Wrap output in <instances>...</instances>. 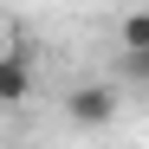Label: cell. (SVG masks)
<instances>
[{"instance_id": "5", "label": "cell", "mask_w": 149, "mask_h": 149, "mask_svg": "<svg viewBox=\"0 0 149 149\" xmlns=\"http://www.w3.org/2000/svg\"><path fill=\"white\" fill-rule=\"evenodd\" d=\"M0 58H7V39H0Z\"/></svg>"}, {"instance_id": "3", "label": "cell", "mask_w": 149, "mask_h": 149, "mask_svg": "<svg viewBox=\"0 0 149 149\" xmlns=\"http://www.w3.org/2000/svg\"><path fill=\"white\" fill-rule=\"evenodd\" d=\"M117 45H123V52H149V13H130V19H123V26H117Z\"/></svg>"}, {"instance_id": "2", "label": "cell", "mask_w": 149, "mask_h": 149, "mask_svg": "<svg viewBox=\"0 0 149 149\" xmlns=\"http://www.w3.org/2000/svg\"><path fill=\"white\" fill-rule=\"evenodd\" d=\"M26 91H33V65H26V52L7 45V58H0V104H26Z\"/></svg>"}, {"instance_id": "4", "label": "cell", "mask_w": 149, "mask_h": 149, "mask_svg": "<svg viewBox=\"0 0 149 149\" xmlns=\"http://www.w3.org/2000/svg\"><path fill=\"white\" fill-rule=\"evenodd\" d=\"M117 78H130V84H149V52H117Z\"/></svg>"}, {"instance_id": "1", "label": "cell", "mask_w": 149, "mask_h": 149, "mask_svg": "<svg viewBox=\"0 0 149 149\" xmlns=\"http://www.w3.org/2000/svg\"><path fill=\"white\" fill-rule=\"evenodd\" d=\"M117 104H123L117 84H78V91L65 97V117L78 123V130H104V123L117 117Z\"/></svg>"}]
</instances>
